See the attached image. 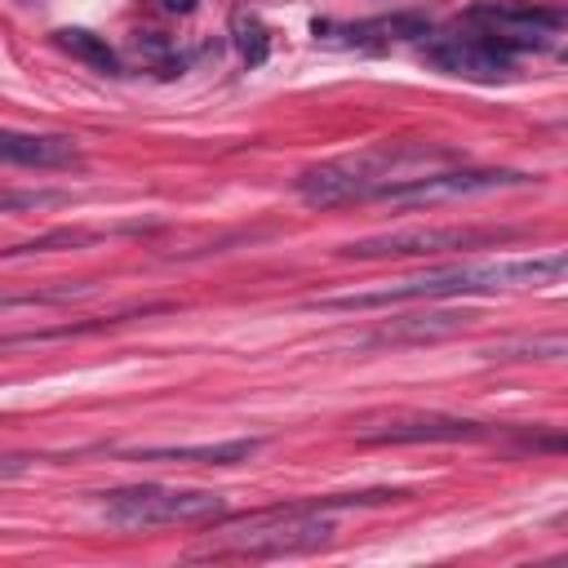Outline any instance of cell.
<instances>
[{
	"label": "cell",
	"mask_w": 568,
	"mask_h": 568,
	"mask_svg": "<svg viewBox=\"0 0 568 568\" xmlns=\"http://www.w3.org/2000/svg\"><path fill=\"white\" fill-rule=\"evenodd\" d=\"M408 493L399 488H373V493H337V497H306L288 506H271L257 515H244L231 532L213 537L204 555H240V559H275V555H302L333 541V510L346 506H382L399 501Z\"/></svg>",
	"instance_id": "obj_1"
},
{
	"label": "cell",
	"mask_w": 568,
	"mask_h": 568,
	"mask_svg": "<svg viewBox=\"0 0 568 568\" xmlns=\"http://www.w3.org/2000/svg\"><path fill=\"white\" fill-rule=\"evenodd\" d=\"M568 271L564 253H541V257H510V262H484V266H444L430 275H413L386 288L368 293H337V297H315L311 306L324 311H373V306H399V302H439V297H466V293H497V288H546L559 284Z\"/></svg>",
	"instance_id": "obj_2"
},
{
	"label": "cell",
	"mask_w": 568,
	"mask_h": 568,
	"mask_svg": "<svg viewBox=\"0 0 568 568\" xmlns=\"http://www.w3.org/2000/svg\"><path fill=\"white\" fill-rule=\"evenodd\" d=\"M453 160H462L457 146L386 142V146H368V151L337 155V160L306 169L297 178V195L315 209H333V204H351V200H382L390 186L435 173V164H453Z\"/></svg>",
	"instance_id": "obj_3"
},
{
	"label": "cell",
	"mask_w": 568,
	"mask_h": 568,
	"mask_svg": "<svg viewBox=\"0 0 568 568\" xmlns=\"http://www.w3.org/2000/svg\"><path fill=\"white\" fill-rule=\"evenodd\" d=\"M102 515L120 528H155V524H200L226 515L222 493L209 488H169V484H133L115 488L102 501Z\"/></svg>",
	"instance_id": "obj_4"
},
{
	"label": "cell",
	"mask_w": 568,
	"mask_h": 568,
	"mask_svg": "<svg viewBox=\"0 0 568 568\" xmlns=\"http://www.w3.org/2000/svg\"><path fill=\"white\" fill-rule=\"evenodd\" d=\"M519 231L510 226H404V231H382L351 240L342 253L346 257H430L448 248H484V244H506Z\"/></svg>",
	"instance_id": "obj_5"
},
{
	"label": "cell",
	"mask_w": 568,
	"mask_h": 568,
	"mask_svg": "<svg viewBox=\"0 0 568 568\" xmlns=\"http://www.w3.org/2000/svg\"><path fill=\"white\" fill-rule=\"evenodd\" d=\"M466 18L506 53H546L564 31V13L541 4H479Z\"/></svg>",
	"instance_id": "obj_6"
},
{
	"label": "cell",
	"mask_w": 568,
	"mask_h": 568,
	"mask_svg": "<svg viewBox=\"0 0 568 568\" xmlns=\"http://www.w3.org/2000/svg\"><path fill=\"white\" fill-rule=\"evenodd\" d=\"M426 62L439 67L444 75H462L475 84H501L515 80V53L493 44L484 31H453L426 44Z\"/></svg>",
	"instance_id": "obj_7"
},
{
	"label": "cell",
	"mask_w": 568,
	"mask_h": 568,
	"mask_svg": "<svg viewBox=\"0 0 568 568\" xmlns=\"http://www.w3.org/2000/svg\"><path fill=\"white\" fill-rule=\"evenodd\" d=\"M528 173L515 169H439V173H422L408 178L399 186H390L382 200L390 204H439V200H462V195H488L501 186H524Z\"/></svg>",
	"instance_id": "obj_8"
},
{
	"label": "cell",
	"mask_w": 568,
	"mask_h": 568,
	"mask_svg": "<svg viewBox=\"0 0 568 568\" xmlns=\"http://www.w3.org/2000/svg\"><path fill=\"white\" fill-rule=\"evenodd\" d=\"M484 435H488L484 422L422 413V417H395L377 430H359V444H462V439H484Z\"/></svg>",
	"instance_id": "obj_9"
},
{
	"label": "cell",
	"mask_w": 568,
	"mask_h": 568,
	"mask_svg": "<svg viewBox=\"0 0 568 568\" xmlns=\"http://www.w3.org/2000/svg\"><path fill=\"white\" fill-rule=\"evenodd\" d=\"M84 155L71 138L62 133H22V129H0V164L18 169H75Z\"/></svg>",
	"instance_id": "obj_10"
},
{
	"label": "cell",
	"mask_w": 568,
	"mask_h": 568,
	"mask_svg": "<svg viewBox=\"0 0 568 568\" xmlns=\"http://www.w3.org/2000/svg\"><path fill=\"white\" fill-rule=\"evenodd\" d=\"M262 448V439H222V444H146V448H120L133 462H204V466H235L248 462Z\"/></svg>",
	"instance_id": "obj_11"
},
{
	"label": "cell",
	"mask_w": 568,
	"mask_h": 568,
	"mask_svg": "<svg viewBox=\"0 0 568 568\" xmlns=\"http://www.w3.org/2000/svg\"><path fill=\"white\" fill-rule=\"evenodd\" d=\"M470 315H457V311H413V315H399L390 324H382L377 333H368L373 346H395V342H435V337H448L466 324Z\"/></svg>",
	"instance_id": "obj_12"
},
{
	"label": "cell",
	"mask_w": 568,
	"mask_h": 568,
	"mask_svg": "<svg viewBox=\"0 0 568 568\" xmlns=\"http://www.w3.org/2000/svg\"><path fill=\"white\" fill-rule=\"evenodd\" d=\"M53 44H58L62 53H71L75 62L102 71V75H120L115 49L106 44V36H98V31H89V27H58V31H53Z\"/></svg>",
	"instance_id": "obj_13"
},
{
	"label": "cell",
	"mask_w": 568,
	"mask_h": 568,
	"mask_svg": "<svg viewBox=\"0 0 568 568\" xmlns=\"http://www.w3.org/2000/svg\"><path fill=\"white\" fill-rule=\"evenodd\" d=\"M430 22L422 13H395V18H373V22H355L346 27V36L355 44H390V40H413V36H426Z\"/></svg>",
	"instance_id": "obj_14"
},
{
	"label": "cell",
	"mask_w": 568,
	"mask_h": 568,
	"mask_svg": "<svg viewBox=\"0 0 568 568\" xmlns=\"http://www.w3.org/2000/svg\"><path fill=\"white\" fill-rule=\"evenodd\" d=\"M231 40H235L244 67H262L266 53H271V36H266V27H262L257 13H244V9H240V13L231 18Z\"/></svg>",
	"instance_id": "obj_15"
},
{
	"label": "cell",
	"mask_w": 568,
	"mask_h": 568,
	"mask_svg": "<svg viewBox=\"0 0 568 568\" xmlns=\"http://www.w3.org/2000/svg\"><path fill=\"white\" fill-rule=\"evenodd\" d=\"M58 191H0V209H36V204H58Z\"/></svg>",
	"instance_id": "obj_16"
},
{
	"label": "cell",
	"mask_w": 568,
	"mask_h": 568,
	"mask_svg": "<svg viewBox=\"0 0 568 568\" xmlns=\"http://www.w3.org/2000/svg\"><path fill=\"white\" fill-rule=\"evenodd\" d=\"M27 470V457H0V475H22Z\"/></svg>",
	"instance_id": "obj_17"
},
{
	"label": "cell",
	"mask_w": 568,
	"mask_h": 568,
	"mask_svg": "<svg viewBox=\"0 0 568 568\" xmlns=\"http://www.w3.org/2000/svg\"><path fill=\"white\" fill-rule=\"evenodd\" d=\"M160 4H164L169 13H191V9H195V0H160Z\"/></svg>",
	"instance_id": "obj_18"
}]
</instances>
